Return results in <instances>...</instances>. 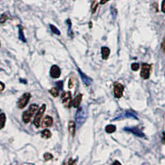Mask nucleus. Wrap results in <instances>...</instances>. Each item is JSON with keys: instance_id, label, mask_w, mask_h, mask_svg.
Wrapping results in <instances>:
<instances>
[{"instance_id": "nucleus-14", "label": "nucleus", "mask_w": 165, "mask_h": 165, "mask_svg": "<svg viewBox=\"0 0 165 165\" xmlns=\"http://www.w3.org/2000/svg\"><path fill=\"white\" fill-rule=\"evenodd\" d=\"M110 49L108 47H105L103 46L102 47V57H103V60H107L108 59L109 55H110Z\"/></svg>"}, {"instance_id": "nucleus-26", "label": "nucleus", "mask_w": 165, "mask_h": 165, "mask_svg": "<svg viewBox=\"0 0 165 165\" xmlns=\"http://www.w3.org/2000/svg\"><path fill=\"white\" fill-rule=\"evenodd\" d=\"M74 86V79H69V82H68V87L70 88H72Z\"/></svg>"}, {"instance_id": "nucleus-3", "label": "nucleus", "mask_w": 165, "mask_h": 165, "mask_svg": "<svg viewBox=\"0 0 165 165\" xmlns=\"http://www.w3.org/2000/svg\"><path fill=\"white\" fill-rule=\"evenodd\" d=\"M30 99H31V94H30L29 92L24 93L23 96L19 98V100H18V102H17V107L20 109L24 108V107L28 104Z\"/></svg>"}, {"instance_id": "nucleus-2", "label": "nucleus", "mask_w": 165, "mask_h": 165, "mask_svg": "<svg viewBox=\"0 0 165 165\" xmlns=\"http://www.w3.org/2000/svg\"><path fill=\"white\" fill-rule=\"evenodd\" d=\"M46 104H43L41 107H40L39 110L37 111V112L34 118V121H33V124L36 128H39L40 126V121H41V118L43 116V114L46 111Z\"/></svg>"}, {"instance_id": "nucleus-11", "label": "nucleus", "mask_w": 165, "mask_h": 165, "mask_svg": "<svg viewBox=\"0 0 165 165\" xmlns=\"http://www.w3.org/2000/svg\"><path fill=\"white\" fill-rule=\"evenodd\" d=\"M78 70H79V75L80 77H81V79L83 80V82H84V84H85L86 86H89L90 84H92V79L89 78V77H88L87 75H86L83 71H81V69L80 68H78Z\"/></svg>"}, {"instance_id": "nucleus-32", "label": "nucleus", "mask_w": 165, "mask_h": 165, "mask_svg": "<svg viewBox=\"0 0 165 165\" xmlns=\"http://www.w3.org/2000/svg\"><path fill=\"white\" fill-rule=\"evenodd\" d=\"M109 0H101V2H100V3L101 4H105L107 2H108Z\"/></svg>"}, {"instance_id": "nucleus-18", "label": "nucleus", "mask_w": 165, "mask_h": 165, "mask_svg": "<svg viewBox=\"0 0 165 165\" xmlns=\"http://www.w3.org/2000/svg\"><path fill=\"white\" fill-rule=\"evenodd\" d=\"M19 39L23 41V42H26V38H25V36L23 33V28L22 26H19Z\"/></svg>"}, {"instance_id": "nucleus-29", "label": "nucleus", "mask_w": 165, "mask_h": 165, "mask_svg": "<svg viewBox=\"0 0 165 165\" xmlns=\"http://www.w3.org/2000/svg\"><path fill=\"white\" fill-rule=\"evenodd\" d=\"M162 11L165 13V0H164L162 3Z\"/></svg>"}, {"instance_id": "nucleus-27", "label": "nucleus", "mask_w": 165, "mask_h": 165, "mask_svg": "<svg viewBox=\"0 0 165 165\" xmlns=\"http://www.w3.org/2000/svg\"><path fill=\"white\" fill-rule=\"evenodd\" d=\"M56 85L58 86L59 89H62L63 88V82L62 81H59V82H57Z\"/></svg>"}, {"instance_id": "nucleus-24", "label": "nucleus", "mask_w": 165, "mask_h": 165, "mask_svg": "<svg viewBox=\"0 0 165 165\" xmlns=\"http://www.w3.org/2000/svg\"><path fill=\"white\" fill-rule=\"evenodd\" d=\"M125 117H131V118H135L136 120H138L137 116L134 113H131V112H126V113L125 115Z\"/></svg>"}, {"instance_id": "nucleus-30", "label": "nucleus", "mask_w": 165, "mask_h": 165, "mask_svg": "<svg viewBox=\"0 0 165 165\" xmlns=\"http://www.w3.org/2000/svg\"><path fill=\"white\" fill-rule=\"evenodd\" d=\"M162 49H163V51H164V54H165V37H164V39L163 43H162Z\"/></svg>"}, {"instance_id": "nucleus-33", "label": "nucleus", "mask_w": 165, "mask_h": 165, "mask_svg": "<svg viewBox=\"0 0 165 165\" xmlns=\"http://www.w3.org/2000/svg\"><path fill=\"white\" fill-rule=\"evenodd\" d=\"M0 46H1V42H0Z\"/></svg>"}, {"instance_id": "nucleus-16", "label": "nucleus", "mask_w": 165, "mask_h": 165, "mask_svg": "<svg viewBox=\"0 0 165 165\" xmlns=\"http://www.w3.org/2000/svg\"><path fill=\"white\" fill-rule=\"evenodd\" d=\"M6 123V115L4 113H0V130H2Z\"/></svg>"}, {"instance_id": "nucleus-20", "label": "nucleus", "mask_w": 165, "mask_h": 165, "mask_svg": "<svg viewBox=\"0 0 165 165\" xmlns=\"http://www.w3.org/2000/svg\"><path fill=\"white\" fill-rule=\"evenodd\" d=\"M50 93L51 94L53 97H58V96H59V94H60V93H59V90H58V88H55V87H54V88H52L50 90Z\"/></svg>"}, {"instance_id": "nucleus-13", "label": "nucleus", "mask_w": 165, "mask_h": 165, "mask_svg": "<svg viewBox=\"0 0 165 165\" xmlns=\"http://www.w3.org/2000/svg\"><path fill=\"white\" fill-rule=\"evenodd\" d=\"M68 131H69V133H70V135H71V136L74 137L75 136V130H76V125H75V123H74V121H69L68 122Z\"/></svg>"}, {"instance_id": "nucleus-9", "label": "nucleus", "mask_w": 165, "mask_h": 165, "mask_svg": "<svg viewBox=\"0 0 165 165\" xmlns=\"http://www.w3.org/2000/svg\"><path fill=\"white\" fill-rule=\"evenodd\" d=\"M50 74L53 79H58L60 77V74H61V71H60V68H59V66L57 65H53L51 68V71H50Z\"/></svg>"}, {"instance_id": "nucleus-34", "label": "nucleus", "mask_w": 165, "mask_h": 165, "mask_svg": "<svg viewBox=\"0 0 165 165\" xmlns=\"http://www.w3.org/2000/svg\"><path fill=\"white\" fill-rule=\"evenodd\" d=\"M0 112H1V110H0Z\"/></svg>"}, {"instance_id": "nucleus-7", "label": "nucleus", "mask_w": 165, "mask_h": 165, "mask_svg": "<svg viewBox=\"0 0 165 165\" xmlns=\"http://www.w3.org/2000/svg\"><path fill=\"white\" fill-rule=\"evenodd\" d=\"M124 92V86L121 84L116 82L114 84V96L116 98H120L123 95Z\"/></svg>"}, {"instance_id": "nucleus-12", "label": "nucleus", "mask_w": 165, "mask_h": 165, "mask_svg": "<svg viewBox=\"0 0 165 165\" xmlns=\"http://www.w3.org/2000/svg\"><path fill=\"white\" fill-rule=\"evenodd\" d=\"M82 97H83V95H82V94H79L77 97H75V98L72 101V106H73L74 107H75V108L79 107L81 102H82Z\"/></svg>"}, {"instance_id": "nucleus-28", "label": "nucleus", "mask_w": 165, "mask_h": 165, "mask_svg": "<svg viewBox=\"0 0 165 165\" xmlns=\"http://www.w3.org/2000/svg\"><path fill=\"white\" fill-rule=\"evenodd\" d=\"M4 88H5V84L3 83L0 82V92H2L3 91Z\"/></svg>"}, {"instance_id": "nucleus-10", "label": "nucleus", "mask_w": 165, "mask_h": 165, "mask_svg": "<svg viewBox=\"0 0 165 165\" xmlns=\"http://www.w3.org/2000/svg\"><path fill=\"white\" fill-rule=\"evenodd\" d=\"M52 124H53V118L50 116H45L42 119V121H40V125L42 127H50L51 126Z\"/></svg>"}, {"instance_id": "nucleus-5", "label": "nucleus", "mask_w": 165, "mask_h": 165, "mask_svg": "<svg viewBox=\"0 0 165 165\" xmlns=\"http://www.w3.org/2000/svg\"><path fill=\"white\" fill-rule=\"evenodd\" d=\"M61 99L64 106L65 107L69 108L72 105V99H71V93L69 92H63L61 94Z\"/></svg>"}, {"instance_id": "nucleus-31", "label": "nucleus", "mask_w": 165, "mask_h": 165, "mask_svg": "<svg viewBox=\"0 0 165 165\" xmlns=\"http://www.w3.org/2000/svg\"><path fill=\"white\" fill-rule=\"evenodd\" d=\"M162 142H163V144H165V133H164V132L163 133V138H162Z\"/></svg>"}, {"instance_id": "nucleus-19", "label": "nucleus", "mask_w": 165, "mask_h": 165, "mask_svg": "<svg viewBox=\"0 0 165 165\" xmlns=\"http://www.w3.org/2000/svg\"><path fill=\"white\" fill-rule=\"evenodd\" d=\"M8 18H9V16H8V14L7 12L3 13V14L1 15V17H0V23H1V24L4 23Z\"/></svg>"}, {"instance_id": "nucleus-6", "label": "nucleus", "mask_w": 165, "mask_h": 165, "mask_svg": "<svg viewBox=\"0 0 165 165\" xmlns=\"http://www.w3.org/2000/svg\"><path fill=\"white\" fill-rule=\"evenodd\" d=\"M150 71H151V65H149L146 63L142 64L141 66V72H140V76L144 79H148L150 76Z\"/></svg>"}, {"instance_id": "nucleus-8", "label": "nucleus", "mask_w": 165, "mask_h": 165, "mask_svg": "<svg viewBox=\"0 0 165 165\" xmlns=\"http://www.w3.org/2000/svg\"><path fill=\"white\" fill-rule=\"evenodd\" d=\"M124 131L131 132L138 137H144V134L139 128H136V127H128V128L125 127V128H124Z\"/></svg>"}, {"instance_id": "nucleus-1", "label": "nucleus", "mask_w": 165, "mask_h": 165, "mask_svg": "<svg viewBox=\"0 0 165 165\" xmlns=\"http://www.w3.org/2000/svg\"><path fill=\"white\" fill-rule=\"evenodd\" d=\"M38 110V105L37 104H31L29 108L25 111L23 114V120L24 123L27 124L31 121V117L34 116L35 112H36V111Z\"/></svg>"}, {"instance_id": "nucleus-17", "label": "nucleus", "mask_w": 165, "mask_h": 165, "mask_svg": "<svg viewBox=\"0 0 165 165\" xmlns=\"http://www.w3.org/2000/svg\"><path fill=\"white\" fill-rule=\"evenodd\" d=\"M116 130V125H108L106 126V128H105V131L107 133H108V134H112V133H113L115 132Z\"/></svg>"}, {"instance_id": "nucleus-15", "label": "nucleus", "mask_w": 165, "mask_h": 165, "mask_svg": "<svg viewBox=\"0 0 165 165\" xmlns=\"http://www.w3.org/2000/svg\"><path fill=\"white\" fill-rule=\"evenodd\" d=\"M40 136H41L42 138H44V139H49V138L51 137V132L49 131L48 129H46V130L41 131Z\"/></svg>"}, {"instance_id": "nucleus-25", "label": "nucleus", "mask_w": 165, "mask_h": 165, "mask_svg": "<svg viewBox=\"0 0 165 165\" xmlns=\"http://www.w3.org/2000/svg\"><path fill=\"white\" fill-rule=\"evenodd\" d=\"M44 159L45 160H51L53 159V155L51 154H50V153H46V154H44Z\"/></svg>"}, {"instance_id": "nucleus-22", "label": "nucleus", "mask_w": 165, "mask_h": 165, "mask_svg": "<svg viewBox=\"0 0 165 165\" xmlns=\"http://www.w3.org/2000/svg\"><path fill=\"white\" fill-rule=\"evenodd\" d=\"M97 1H94L92 3V7H91V10L92 13H94L96 10H97Z\"/></svg>"}, {"instance_id": "nucleus-4", "label": "nucleus", "mask_w": 165, "mask_h": 165, "mask_svg": "<svg viewBox=\"0 0 165 165\" xmlns=\"http://www.w3.org/2000/svg\"><path fill=\"white\" fill-rule=\"evenodd\" d=\"M87 119V112L84 108H79L76 114V122L78 125H83Z\"/></svg>"}, {"instance_id": "nucleus-23", "label": "nucleus", "mask_w": 165, "mask_h": 165, "mask_svg": "<svg viewBox=\"0 0 165 165\" xmlns=\"http://www.w3.org/2000/svg\"><path fill=\"white\" fill-rule=\"evenodd\" d=\"M139 68H140V64H139L134 63V64H131V69H132L133 71H137V70H139Z\"/></svg>"}, {"instance_id": "nucleus-21", "label": "nucleus", "mask_w": 165, "mask_h": 165, "mask_svg": "<svg viewBox=\"0 0 165 165\" xmlns=\"http://www.w3.org/2000/svg\"><path fill=\"white\" fill-rule=\"evenodd\" d=\"M50 27H51V31L53 33H55V34L56 35H60V31L58 30L55 26H54V25H50Z\"/></svg>"}]
</instances>
